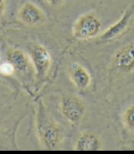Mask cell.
Segmentation results:
<instances>
[{"mask_svg":"<svg viewBox=\"0 0 134 154\" xmlns=\"http://www.w3.org/2000/svg\"><path fill=\"white\" fill-rule=\"evenodd\" d=\"M73 149L75 151H100L103 149L100 137L91 131H83L76 137Z\"/></svg>","mask_w":134,"mask_h":154,"instance_id":"obj_11","label":"cell"},{"mask_svg":"<svg viewBox=\"0 0 134 154\" xmlns=\"http://www.w3.org/2000/svg\"><path fill=\"white\" fill-rule=\"evenodd\" d=\"M67 72L69 79L77 89L87 91L92 84V77L87 69L80 63L74 62L68 64Z\"/></svg>","mask_w":134,"mask_h":154,"instance_id":"obj_10","label":"cell"},{"mask_svg":"<svg viewBox=\"0 0 134 154\" xmlns=\"http://www.w3.org/2000/svg\"><path fill=\"white\" fill-rule=\"evenodd\" d=\"M7 11V0H0V23L5 17Z\"/></svg>","mask_w":134,"mask_h":154,"instance_id":"obj_13","label":"cell"},{"mask_svg":"<svg viewBox=\"0 0 134 154\" xmlns=\"http://www.w3.org/2000/svg\"><path fill=\"white\" fill-rule=\"evenodd\" d=\"M109 69L117 79H127L134 76V40L119 48L113 55Z\"/></svg>","mask_w":134,"mask_h":154,"instance_id":"obj_4","label":"cell"},{"mask_svg":"<svg viewBox=\"0 0 134 154\" xmlns=\"http://www.w3.org/2000/svg\"><path fill=\"white\" fill-rule=\"evenodd\" d=\"M17 91L0 96V150L17 149L16 133L19 124L26 116L20 111Z\"/></svg>","mask_w":134,"mask_h":154,"instance_id":"obj_1","label":"cell"},{"mask_svg":"<svg viewBox=\"0 0 134 154\" xmlns=\"http://www.w3.org/2000/svg\"><path fill=\"white\" fill-rule=\"evenodd\" d=\"M101 26L100 20L94 13H87L76 20L72 27V34L78 39H91L98 36Z\"/></svg>","mask_w":134,"mask_h":154,"instance_id":"obj_7","label":"cell"},{"mask_svg":"<svg viewBox=\"0 0 134 154\" xmlns=\"http://www.w3.org/2000/svg\"><path fill=\"white\" fill-rule=\"evenodd\" d=\"M2 59L7 60L13 66L15 72V79L20 85L26 90L30 91L29 87L35 82V69L30 56L21 48L9 46L2 53Z\"/></svg>","mask_w":134,"mask_h":154,"instance_id":"obj_3","label":"cell"},{"mask_svg":"<svg viewBox=\"0 0 134 154\" xmlns=\"http://www.w3.org/2000/svg\"><path fill=\"white\" fill-rule=\"evenodd\" d=\"M35 122L36 135L41 146L47 150L60 149L64 138L62 127L53 118L41 99L37 100Z\"/></svg>","mask_w":134,"mask_h":154,"instance_id":"obj_2","label":"cell"},{"mask_svg":"<svg viewBox=\"0 0 134 154\" xmlns=\"http://www.w3.org/2000/svg\"><path fill=\"white\" fill-rule=\"evenodd\" d=\"M46 1L51 5H56L61 3L62 0H46Z\"/></svg>","mask_w":134,"mask_h":154,"instance_id":"obj_14","label":"cell"},{"mask_svg":"<svg viewBox=\"0 0 134 154\" xmlns=\"http://www.w3.org/2000/svg\"><path fill=\"white\" fill-rule=\"evenodd\" d=\"M119 119L124 135L134 147V97L125 105Z\"/></svg>","mask_w":134,"mask_h":154,"instance_id":"obj_12","label":"cell"},{"mask_svg":"<svg viewBox=\"0 0 134 154\" xmlns=\"http://www.w3.org/2000/svg\"><path fill=\"white\" fill-rule=\"evenodd\" d=\"M18 18L24 25L35 27L44 23L46 20V16L40 8L33 2H28L20 8Z\"/></svg>","mask_w":134,"mask_h":154,"instance_id":"obj_9","label":"cell"},{"mask_svg":"<svg viewBox=\"0 0 134 154\" xmlns=\"http://www.w3.org/2000/svg\"><path fill=\"white\" fill-rule=\"evenodd\" d=\"M2 60H3V59H2V55L1 51H0V64H1V63H2ZM0 83H2L3 85H4V82H3V79L2 78L1 75H0Z\"/></svg>","mask_w":134,"mask_h":154,"instance_id":"obj_15","label":"cell"},{"mask_svg":"<svg viewBox=\"0 0 134 154\" xmlns=\"http://www.w3.org/2000/svg\"><path fill=\"white\" fill-rule=\"evenodd\" d=\"M85 101L75 94L63 96L60 103V111L63 118L72 125H78L83 120L87 112Z\"/></svg>","mask_w":134,"mask_h":154,"instance_id":"obj_5","label":"cell"},{"mask_svg":"<svg viewBox=\"0 0 134 154\" xmlns=\"http://www.w3.org/2000/svg\"><path fill=\"white\" fill-rule=\"evenodd\" d=\"M134 20V5L129 6L117 22L100 35L103 41H112L120 37L129 29Z\"/></svg>","mask_w":134,"mask_h":154,"instance_id":"obj_8","label":"cell"},{"mask_svg":"<svg viewBox=\"0 0 134 154\" xmlns=\"http://www.w3.org/2000/svg\"><path fill=\"white\" fill-rule=\"evenodd\" d=\"M29 55L35 72L36 84L45 82L52 65V57L47 48L41 44H35L30 49Z\"/></svg>","mask_w":134,"mask_h":154,"instance_id":"obj_6","label":"cell"}]
</instances>
